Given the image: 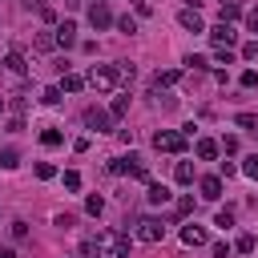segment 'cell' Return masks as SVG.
<instances>
[{"instance_id":"obj_14","label":"cell","mask_w":258,"mask_h":258,"mask_svg":"<svg viewBox=\"0 0 258 258\" xmlns=\"http://www.w3.org/2000/svg\"><path fill=\"white\" fill-rule=\"evenodd\" d=\"M194 153H198L202 161H214V157H218V141H210V137H198V141H194Z\"/></svg>"},{"instance_id":"obj_6","label":"cell","mask_w":258,"mask_h":258,"mask_svg":"<svg viewBox=\"0 0 258 258\" xmlns=\"http://www.w3.org/2000/svg\"><path fill=\"white\" fill-rule=\"evenodd\" d=\"M101 238V250H109L113 258H125L129 254V238L121 234V230H105V234H97Z\"/></svg>"},{"instance_id":"obj_48","label":"cell","mask_w":258,"mask_h":258,"mask_svg":"<svg viewBox=\"0 0 258 258\" xmlns=\"http://www.w3.org/2000/svg\"><path fill=\"white\" fill-rule=\"evenodd\" d=\"M12 238H28V226L24 222H12Z\"/></svg>"},{"instance_id":"obj_11","label":"cell","mask_w":258,"mask_h":258,"mask_svg":"<svg viewBox=\"0 0 258 258\" xmlns=\"http://www.w3.org/2000/svg\"><path fill=\"white\" fill-rule=\"evenodd\" d=\"M32 48H36V52H52V48H56V32H52V28L32 32Z\"/></svg>"},{"instance_id":"obj_17","label":"cell","mask_w":258,"mask_h":258,"mask_svg":"<svg viewBox=\"0 0 258 258\" xmlns=\"http://www.w3.org/2000/svg\"><path fill=\"white\" fill-rule=\"evenodd\" d=\"M4 69H8L12 77H24V73H28V64H24L20 52H8V56H4Z\"/></svg>"},{"instance_id":"obj_15","label":"cell","mask_w":258,"mask_h":258,"mask_svg":"<svg viewBox=\"0 0 258 258\" xmlns=\"http://www.w3.org/2000/svg\"><path fill=\"white\" fill-rule=\"evenodd\" d=\"M177 81H181V73H177V69H161V73L153 77V89L161 93V89H169V85H177Z\"/></svg>"},{"instance_id":"obj_53","label":"cell","mask_w":258,"mask_h":258,"mask_svg":"<svg viewBox=\"0 0 258 258\" xmlns=\"http://www.w3.org/2000/svg\"><path fill=\"white\" fill-rule=\"evenodd\" d=\"M254 137H258V129H254Z\"/></svg>"},{"instance_id":"obj_38","label":"cell","mask_w":258,"mask_h":258,"mask_svg":"<svg viewBox=\"0 0 258 258\" xmlns=\"http://www.w3.org/2000/svg\"><path fill=\"white\" fill-rule=\"evenodd\" d=\"M254 56H258V40H246L242 44V60H254Z\"/></svg>"},{"instance_id":"obj_26","label":"cell","mask_w":258,"mask_h":258,"mask_svg":"<svg viewBox=\"0 0 258 258\" xmlns=\"http://www.w3.org/2000/svg\"><path fill=\"white\" fill-rule=\"evenodd\" d=\"M113 69H117V81H125V85H129V81H133V77H137V69H133V64H129V60H117V64H113Z\"/></svg>"},{"instance_id":"obj_47","label":"cell","mask_w":258,"mask_h":258,"mask_svg":"<svg viewBox=\"0 0 258 258\" xmlns=\"http://www.w3.org/2000/svg\"><path fill=\"white\" fill-rule=\"evenodd\" d=\"M73 222H77V218H73V214H56V226H60V230H69V226H73Z\"/></svg>"},{"instance_id":"obj_44","label":"cell","mask_w":258,"mask_h":258,"mask_svg":"<svg viewBox=\"0 0 258 258\" xmlns=\"http://www.w3.org/2000/svg\"><path fill=\"white\" fill-rule=\"evenodd\" d=\"M214 258H230V242H214Z\"/></svg>"},{"instance_id":"obj_20","label":"cell","mask_w":258,"mask_h":258,"mask_svg":"<svg viewBox=\"0 0 258 258\" xmlns=\"http://www.w3.org/2000/svg\"><path fill=\"white\" fill-rule=\"evenodd\" d=\"M81 89H85V77H81V73H64L60 93H81Z\"/></svg>"},{"instance_id":"obj_52","label":"cell","mask_w":258,"mask_h":258,"mask_svg":"<svg viewBox=\"0 0 258 258\" xmlns=\"http://www.w3.org/2000/svg\"><path fill=\"white\" fill-rule=\"evenodd\" d=\"M222 4H238V0H222Z\"/></svg>"},{"instance_id":"obj_33","label":"cell","mask_w":258,"mask_h":258,"mask_svg":"<svg viewBox=\"0 0 258 258\" xmlns=\"http://www.w3.org/2000/svg\"><path fill=\"white\" fill-rule=\"evenodd\" d=\"M109 173H129V157H109Z\"/></svg>"},{"instance_id":"obj_39","label":"cell","mask_w":258,"mask_h":258,"mask_svg":"<svg viewBox=\"0 0 258 258\" xmlns=\"http://www.w3.org/2000/svg\"><path fill=\"white\" fill-rule=\"evenodd\" d=\"M238 81H242V89H254V85H258V73H254V69H246Z\"/></svg>"},{"instance_id":"obj_18","label":"cell","mask_w":258,"mask_h":258,"mask_svg":"<svg viewBox=\"0 0 258 258\" xmlns=\"http://www.w3.org/2000/svg\"><path fill=\"white\" fill-rule=\"evenodd\" d=\"M129 177H137V181L149 185V169H145V161H141L137 153H129Z\"/></svg>"},{"instance_id":"obj_2","label":"cell","mask_w":258,"mask_h":258,"mask_svg":"<svg viewBox=\"0 0 258 258\" xmlns=\"http://www.w3.org/2000/svg\"><path fill=\"white\" fill-rule=\"evenodd\" d=\"M153 145H157L161 153H185V149H189V137H185L181 129H161V133L153 137Z\"/></svg>"},{"instance_id":"obj_49","label":"cell","mask_w":258,"mask_h":258,"mask_svg":"<svg viewBox=\"0 0 258 258\" xmlns=\"http://www.w3.org/2000/svg\"><path fill=\"white\" fill-rule=\"evenodd\" d=\"M0 258H20V254H16L12 246H0Z\"/></svg>"},{"instance_id":"obj_19","label":"cell","mask_w":258,"mask_h":258,"mask_svg":"<svg viewBox=\"0 0 258 258\" xmlns=\"http://www.w3.org/2000/svg\"><path fill=\"white\" fill-rule=\"evenodd\" d=\"M173 181H177V185H194V165H189V161H177V165H173Z\"/></svg>"},{"instance_id":"obj_16","label":"cell","mask_w":258,"mask_h":258,"mask_svg":"<svg viewBox=\"0 0 258 258\" xmlns=\"http://www.w3.org/2000/svg\"><path fill=\"white\" fill-rule=\"evenodd\" d=\"M125 113H129V93H117V97L109 101V117H113V121H121Z\"/></svg>"},{"instance_id":"obj_21","label":"cell","mask_w":258,"mask_h":258,"mask_svg":"<svg viewBox=\"0 0 258 258\" xmlns=\"http://www.w3.org/2000/svg\"><path fill=\"white\" fill-rule=\"evenodd\" d=\"M238 16H242V8H238V4H222V8H218V24H234Z\"/></svg>"},{"instance_id":"obj_12","label":"cell","mask_w":258,"mask_h":258,"mask_svg":"<svg viewBox=\"0 0 258 258\" xmlns=\"http://www.w3.org/2000/svg\"><path fill=\"white\" fill-rule=\"evenodd\" d=\"M181 242H185V246H206V242H210V234H206L202 226H194V222H189V226H181Z\"/></svg>"},{"instance_id":"obj_3","label":"cell","mask_w":258,"mask_h":258,"mask_svg":"<svg viewBox=\"0 0 258 258\" xmlns=\"http://www.w3.org/2000/svg\"><path fill=\"white\" fill-rule=\"evenodd\" d=\"M113 20H117V16H113V8H109L105 0H93V4H89V24H93L97 32L113 28Z\"/></svg>"},{"instance_id":"obj_37","label":"cell","mask_w":258,"mask_h":258,"mask_svg":"<svg viewBox=\"0 0 258 258\" xmlns=\"http://www.w3.org/2000/svg\"><path fill=\"white\" fill-rule=\"evenodd\" d=\"M218 149H226V153H230V157H234V153H238V137H234V133H226V137H222V145H218Z\"/></svg>"},{"instance_id":"obj_30","label":"cell","mask_w":258,"mask_h":258,"mask_svg":"<svg viewBox=\"0 0 258 258\" xmlns=\"http://www.w3.org/2000/svg\"><path fill=\"white\" fill-rule=\"evenodd\" d=\"M254 246H258V242H254V234H242V238L234 242V250H238V254H254Z\"/></svg>"},{"instance_id":"obj_32","label":"cell","mask_w":258,"mask_h":258,"mask_svg":"<svg viewBox=\"0 0 258 258\" xmlns=\"http://www.w3.org/2000/svg\"><path fill=\"white\" fill-rule=\"evenodd\" d=\"M242 173H246L250 181H258V153H250V157L242 161Z\"/></svg>"},{"instance_id":"obj_31","label":"cell","mask_w":258,"mask_h":258,"mask_svg":"<svg viewBox=\"0 0 258 258\" xmlns=\"http://www.w3.org/2000/svg\"><path fill=\"white\" fill-rule=\"evenodd\" d=\"M81 250H85V258H101V238H85Z\"/></svg>"},{"instance_id":"obj_10","label":"cell","mask_w":258,"mask_h":258,"mask_svg":"<svg viewBox=\"0 0 258 258\" xmlns=\"http://www.w3.org/2000/svg\"><path fill=\"white\" fill-rule=\"evenodd\" d=\"M169 198H173L169 185H161V181H149V185H145V202H149V206H169Z\"/></svg>"},{"instance_id":"obj_40","label":"cell","mask_w":258,"mask_h":258,"mask_svg":"<svg viewBox=\"0 0 258 258\" xmlns=\"http://www.w3.org/2000/svg\"><path fill=\"white\" fill-rule=\"evenodd\" d=\"M173 210H177V218H185V214L194 210V198H177V206H173Z\"/></svg>"},{"instance_id":"obj_45","label":"cell","mask_w":258,"mask_h":258,"mask_svg":"<svg viewBox=\"0 0 258 258\" xmlns=\"http://www.w3.org/2000/svg\"><path fill=\"white\" fill-rule=\"evenodd\" d=\"M246 28H250V32H258V8H250V12H246Z\"/></svg>"},{"instance_id":"obj_51","label":"cell","mask_w":258,"mask_h":258,"mask_svg":"<svg viewBox=\"0 0 258 258\" xmlns=\"http://www.w3.org/2000/svg\"><path fill=\"white\" fill-rule=\"evenodd\" d=\"M4 109H8V101H4V97H0V113H4Z\"/></svg>"},{"instance_id":"obj_4","label":"cell","mask_w":258,"mask_h":258,"mask_svg":"<svg viewBox=\"0 0 258 258\" xmlns=\"http://www.w3.org/2000/svg\"><path fill=\"white\" fill-rule=\"evenodd\" d=\"M85 125H89L93 133H113V117H109V109H101V105H89V109H85Z\"/></svg>"},{"instance_id":"obj_27","label":"cell","mask_w":258,"mask_h":258,"mask_svg":"<svg viewBox=\"0 0 258 258\" xmlns=\"http://www.w3.org/2000/svg\"><path fill=\"white\" fill-rule=\"evenodd\" d=\"M32 173H36L40 181H52V177H56V165H52V161H36V169H32Z\"/></svg>"},{"instance_id":"obj_43","label":"cell","mask_w":258,"mask_h":258,"mask_svg":"<svg viewBox=\"0 0 258 258\" xmlns=\"http://www.w3.org/2000/svg\"><path fill=\"white\" fill-rule=\"evenodd\" d=\"M214 60H218V64H234V52H230V48H218V56H214Z\"/></svg>"},{"instance_id":"obj_9","label":"cell","mask_w":258,"mask_h":258,"mask_svg":"<svg viewBox=\"0 0 258 258\" xmlns=\"http://www.w3.org/2000/svg\"><path fill=\"white\" fill-rule=\"evenodd\" d=\"M177 24H181L185 32H206V20H202V12H194V8H181V12H177Z\"/></svg>"},{"instance_id":"obj_35","label":"cell","mask_w":258,"mask_h":258,"mask_svg":"<svg viewBox=\"0 0 258 258\" xmlns=\"http://www.w3.org/2000/svg\"><path fill=\"white\" fill-rule=\"evenodd\" d=\"M60 181H64V189H81V173H77V169H64Z\"/></svg>"},{"instance_id":"obj_34","label":"cell","mask_w":258,"mask_h":258,"mask_svg":"<svg viewBox=\"0 0 258 258\" xmlns=\"http://www.w3.org/2000/svg\"><path fill=\"white\" fill-rule=\"evenodd\" d=\"M234 125H242V129H250V133H254V129H258V117H254V113H238V117H234Z\"/></svg>"},{"instance_id":"obj_24","label":"cell","mask_w":258,"mask_h":258,"mask_svg":"<svg viewBox=\"0 0 258 258\" xmlns=\"http://www.w3.org/2000/svg\"><path fill=\"white\" fill-rule=\"evenodd\" d=\"M16 165H20V153H16L12 145H4V149H0V169H16Z\"/></svg>"},{"instance_id":"obj_28","label":"cell","mask_w":258,"mask_h":258,"mask_svg":"<svg viewBox=\"0 0 258 258\" xmlns=\"http://www.w3.org/2000/svg\"><path fill=\"white\" fill-rule=\"evenodd\" d=\"M185 64H189V73H206V69H210V60H206V56H198V52H189V56H185Z\"/></svg>"},{"instance_id":"obj_1","label":"cell","mask_w":258,"mask_h":258,"mask_svg":"<svg viewBox=\"0 0 258 258\" xmlns=\"http://www.w3.org/2000/svg\"><path fill=\"white\" fill-rule=\"evenodd\" d=\"M85 85H89V89H97V93H113L121 81H117V69H113V64H93V69H89V77H85Z\"/></svg>"},{"instance_id":"obj_22","label":"cell","mask_w":258,"mask_h":258,"mask_svg":"<svg viewBox=\"0 0 258 258\" xmlns=\"http://www.w3.org/2000/svg\"><path fill=\"white\" fill-rule=\"evenodd\" d=\"M40 105H48V109L60 105V85H44V89H40Z\"/></svg>"},{"instance_id":"obj_46","label":"cell","mask_w":258,"mask_h":258,"mask_svg":"<svg viewBox=\"0 0 258 258\" xmlns=\"http://www.w3.org/2000/svg\"><path fill=\"white\" fill-rule=\"evenodd\" d=\"M234 173H238V165H234V161H222V173H218V177H234Z\"/></svg>"},{"instance_id":"obj_13","label":"cell","mask_w":258,"mask_h":258,"mask_svg":"<svg viewBox=\"0 0 258 258\" xmlns=\"http://www.w3.org/2000/svg\"><path fill=\"white\" fill-rule=\"evenodd\" d=\"M198 189H202V198H206V202H218V198H222V177H202V181H198Z\"/></svg>"},{"instance_id":"obj_23","label":"cell","mask_w":258,"mask_h":258,"mask_svg":"<svg viewBox=\"0 0 258 258\" xmlns=\"http://www.w3.org/2000/svg\"><path fill=\"white\" fill-rule=\"evenodd\" d=\"M40 145H44V149H56V145H64V133H60V129H44V133H40Z\"/></svg>"},{"instance_id":"obj_29","label":"cell","mask_w":258,"mask_h":258,"mask_svg":"<svg viewBox=\"0 0 258 258\" xmlns=\"http://www.w3.org/2000/svg\"><path fill=\"white\" fill-rule=\"evenodd\" d=\"M85 210H89V214L97 218V214L105 210V198H101V194H89V198H85Z\"/></svg>"},{"instance_id":"obj_5","label":"cell","mask_w":258,"mask_h":258,"mask_svg":"<svg viewBox=\"0 0 258 258\" xmlns=\"http://www.w3.org/2000/svg\"><path fill=\"white\" fill-rule=\"evenodd\" d=\"M137 238H141V242H161V238H165V226H161V218H153V214L137 218Z\"/></svg>"},{"instance_id":"obj_42","label":"cell","mask_w":258,"mask_h":258,"mask_svg":"<svg viewBox=\"0 0 258 258\" xmlns=\"http://www.w3.org/2000/svg\"><path fill=\"white\" fill-rule=\"evenodd\" d=\"M40 20H44V24H56V8L44 4V8H40Z\"/></svg>"},{"instance_id":"obj_8","label":"cell","mask_w":258,"mask_h":258,"mask_svg":"<svg viewBox=\"0 0 258 258\" xmlns=\"http://www.w3.org/2000/svg\"><path fill=\"white\" fill-rule=\"evenodd\" d=\"M52 32H56V48H77V24L73 20H60Z\"/></svg>"},{"instance_id":"obj_25","label":"cell","mask_w":258,"mask_h":258,"mask_svg":"<svg viewBox=\"0 0 258 258\" xmlns=\"http://www.w3.org/2000/svg\"><path fill=\"white\" fill-rule=\"evenodd\" d=\"M113 24H117V28L125 32V36H133V32H137V16H129V12H125V16H117Z\"/></svg>"},{"instance_id":"obj_7","label":"cell","mask_w":258,"mask_h":258,"mask_svg":"<svg viewBox=\"0 0 258 258\" xmlns=\"http://www.w3.org/2000/svg\"><path fill=\"white\" fill-rule=\"evenodd\" d=\"M206 36H210V44H218V48H230V44L238 40L234 24H214V28H206Z\"/></svg>"},{"instance_id":"obj_50","label":"cell","mask_w":258,"mask_h":258,"mask_svg":"<svg viewBox=\"0 0 258 258\" xmlns=\"http://www.w3.org/2000/svg\"><path fill=\"white\" fill-rule=\"evenodd\" d=\"M202 4H206V0H185V8H194V12H198Z\"/></svg>"},{"instance_id":"obj_41","label":"cell","mask_w":258,"mask_h":258,"mask_svg":"<svg viewBox=\"0 0 258 258\" xmlns=\"http://www.w3.org/2000/svg\"><path fill=\"white\" fill-rule=\"evenodd\" d=\"M133 12H137V16H149L153 4H149V0H133Z\"/></svg>"},{"instance_id":"obj_36","label":"cell","mask_w":258,"mask_h":258,"mask_svg":"<svg viewBox=\"0 0 258 258\" xmlns=\"http://www.w3.org/2000/svg\"><path fill=\"white\" fill-rule=\"evenodd\" d=\"M214 226H222V230H230V226H234V210H218V218H214Z\"/></svg>"}]
</instances>
